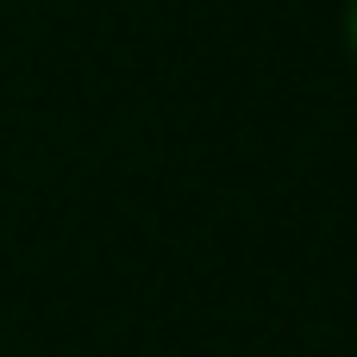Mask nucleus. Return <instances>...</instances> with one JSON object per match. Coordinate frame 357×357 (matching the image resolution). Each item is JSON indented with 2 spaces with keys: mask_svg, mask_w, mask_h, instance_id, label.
I'll return each mask as SVG.
<instances>
[{
  "mask_svg": "<svg viewBox=\"0 0 357 357\" xmlns=\"http://www.w3.org/2000/svg\"><path fill=\"white\" fill-rule=\"evenodd\" d=\"M345 38H351V56H357V0L345 6Z\"/></svg>",
  "mask_w": 357,
  "mask_h": 357,
  "instance_id": "f257e3e1",
  "label": "nucleus"
}]
</instances>
